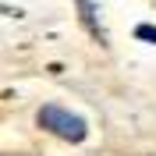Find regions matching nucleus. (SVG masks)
I'll list each match as a JSON object with an SVG mask.
<instances>
[{"instance_id": "obj_1", "label": "nucleus", "mask_w": 156, "mask_h": 156, "mask_svg": "<svg viewBox=\"0 0 156 156\" xmlns=\"http://www.w3.org/2000/svg\"><path fill=\"white\" fill-rule=\"evenodd\" d=\"M39 124L46 128V131H57L68 142H85V135H89V124L78 114L64 110V107H43L39 110Z\"/></svg>"}, {"instance_id": "obj_2", "label": "nucleus", "mask_w": 156, "mask_h": 156, "mask_svg": "<svg viewBox=\"0 0 156 156\" xmlns=\"http://www.w3.org/2000/svg\"><path fill=\"white\" fill-rule=\"evenodd\" d=\"M75 4H78V11H82L85 25H89V29H92V32L99 36V18H96V4H92V0H75Z\"/></svg>"}, {"instance_id": "obj_3", "label": "nucleus", "mask_w": 156, "mask_h": 156, "mask_svg": "<svg viewBox=\"0 0 156 156\" xmlns=\"http://www.w3.org/2000/svg\"><path fill=\"white\" fill-rule=\"evenodd\" d=\"M135 39H146V43H156V29H153V25H138V29H135Z\"/></svg>"}]
</instances>
